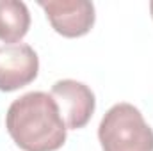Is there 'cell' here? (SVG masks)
Instances as JSON below:
<instances>
[{
	"label": "cell",
	"instance_id": "obj_1",
	"mask_svg": "<svg viewBox=\"0 0 153 151\" xmlns=\"http://www.w3.org/2000/svg\"><path fill=\"white\" fill-rule=\"evenodd\" d=\"M5 128L23 151H57L68 130L55 100L41 91L27 93L9 105Z\"/></svg>",
	"mask_w": 153,
	"mask_h": 151
},
{
	"label": "cell",
	"instance_id": "obj_4",
	"mask_svg": "<svg viewBox=\"0 0 153 151\" xmlns=\"http://www.w3.org/2000/svg\"><path fill=\"white\" fill-rule=\"evenodd\" d=\"M50 96L55 100L66 128L70 130L84 128L94 112V94L82 82L59 80L52 85Z\"/></svg>",
	"mask_w": 153,
	"mask_h": 151
},
{
	"label": "cell",
	"instance_id": "obj_5",
	"mask_svg": "<svg viewBox=\"0 0 153 151\" xmlns=\"http://www.w3.org/2000/svg\"><path fill=\"white\" fill-rule=\"evenodd\" d=\"M39 70L38 53L29 44L0 46V91L13 93L29 85Z\"/></svg>",
	"mask_w": 153,
	"mask_h": 151
},
{
	"label": "cell",
	"instance_id": "obj_6",
	"mask_svg": "<svg viewBox=\"0 0 153 151\" xmlns=\"http://www.w3.org/2000/svg\"><path fill=\"white\" fill-rule=\"evenodd\" d=\"M30 27V13L20 0H0V41L16 44Z\"/></svg>",
	"mask_w": 153,
	"mask_h": 151
},
{
	"label": "cell",
	"instance_id": "obj_3",
	"mask_svg": "<svg viewBox=\"0 0 153 151\" xmlns=\"http://www.w3.org/2000/svg\"><path fill=\"white\" fill-rule=\"evenodd\" d=\"M39 7L53 30L64 38H80L94 25V5L89 0H41Z\"/></svg>",
	"mask_w": 153,
	"mask_h": 151
},
{
	"label": "cell",
	"instance_id": "obj_7",
	"mask_svg": "<svg viewBox=\"0 0 153 151\" xmlns=\"http://www.w3.org/2000/svg\"><path fill=\"white\" fill-rule=\"evenodd\" d=\"M150 11H152V18H153V2H150Z\"/></svg>",
	"mask_w": 153,
	"mask_h": 151
},
{
	"label": "cell",
	"instance_id": "obj_2",
	"mask_svg": "<svg viewBox=\"0 0 153 151\" xmlns=\"http://www.w3.org/2000/svg\"><path fill=\"white\" fill-rule=\"evenodd\" d=\"M98 139L103 151H153V130L130 103H117L105 112Z\"/></svg>",
	"mask_w": 153,
	"mask_h": 151
}]
</instances>
